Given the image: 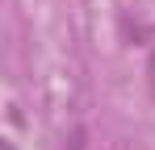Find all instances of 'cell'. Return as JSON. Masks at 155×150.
<instances>
[{"label": "cell", "mask_w": 155, "mask_h": 150, "mask_svg": "<svg viewBox=\"0 0 155 150\" xmlns=\"http://www.w3.org/2000/svg\"><path fill=\"white\" fill-rule=\"evenodd\" d=\"M71 150H84V129H76V133H71Z\"/></svg>", "instance_id": "obj_1"}]
</instances>
